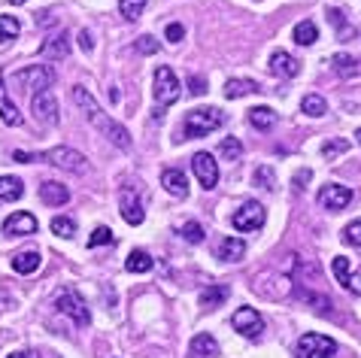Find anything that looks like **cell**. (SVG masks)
Returning a JSON list of instances; mask_svg holds the SVG:
<instances>
[{"mask_svg": "<svg viewBox=\"0 0 361 358\" xmlns=\"http://www.w3.org/2000/svg\"><path fill=\"white\" fill-rule=\"evenodd\" d=\"M73 101H76V106H79V109H82V116H85L88 122H92V125L97 128V131L104 134L106 140L113 143L116 149H125V152L131 149V134L125 131V125H118L116 118H109V116L104 113V109H100V104L94 101L92 94H88V88L76 85V88H73Z\"/></svg>", "mask_w": 361, "mask_h": 358, "instance_id": "obj_1", "label": "cell"}, {"mask_svg": "<svg viewBox=\"0 0 361 358\" xmlns=\"http://www.w3.org/2000/svg\"><path fill=\"white\" fill-rule=\"evenodd\" d=\"M13 158H16L18 164L39 161V158H43V161L61 167V171H67V173H85L88 171L85 155L76 152V149H70V146H55V149H49V152H22V149H16Z\"/></svg>", "mask_w": 361, "mask_h": 358, "instance_id": "obj_2", "label": "cell"}, {"mask_svg": "<svg viewBox=\"0 0 361 358\" xmlns=\"http://www.w3.org/2000/svg\"><path fill=\"white\" fill-rule=\"evenodd\" d=\"M152 94H155V118L161 122L164 118V109L167 106H173L176 101H179V79H176V73L170 70V67H158L155 70V79H152Z\"/></svg>", "mask_w": 361, "mask_h": 358, "instance_id": "obj_3", "label": "cell"}, {"mask_svg": "<svg viewBox=\"0 0 361 358\" xmlns=\"http://www.w3.org/2000/svg\"><path fill=\"white\" fill-rule=\"evenodd\" d=\"M225 125V113L216 106H197L185 116V125H183V140H192V137H207L213 134L216 128Z\"/></svg>", "mask_w": 361, "mask_h": 358, "instance_id": "obj_4", "label": "cell"}, {"mask_svg": "<svg viewBox=\"0 0 361 358\" xmlns=\"http://www.w3.org/2000/svg\"><path fill=\"white\" fill-rule=\"evenodd\" d=\"M13 82H18L25 94L31 92V97H34L39 92H49V85L55 82V70L49 64H31V67H25V70H16Z\"/></svg>", "mask_w": 361, "mask_h": 358, "instance_id": "obj_5", "label": "cell"}, {"mask_svg": "<svg viewBox=\"0 0 361 358\" xmlns=\"http://www.w3.org/2000/svg\"><path fill=\"white\" fill-rule=\"evenodd\" d=\"M55 307L64 316H70L79 328H85L88 322H92V313H88V307H85V297L79 295L76 288H61V292L55 295Z\"/></svg>", "mask_w": 361, "mask_h": 358, "instance_id": "obj_6", "label": "cell"}, {"mask_svg": "<svg viewBox=\"0 0 361 358\" xmlns=\"http://www.w3.org/2000/svg\"><path fill=\"white\" fill-rule=\"evenodd\" d=\"M337 352V343L325 334H300V340L295 346V358H331Z\"/></svg>", "mask_w": 361, "mask_h": 358, "instance_id": "obj_7", "label": "cell"}, {"mask_svg": "<svg viewBox=\"0 0 361 358\" xmlns=\"http://www.w3.org/2000/svg\"><path fill=\"white\" fill-rule=\"evenodd\" d=\"M264 218H267V213H264L262 204H258V201H246L234 216H231V225H234L237 231H258V228L264 225Z\"/></svg>", "mask_w": 361, "mask_h": 358, "instance_id": "obj_8", "label": "cell"}, {"mask_svg": "<svg viewBox=\"0 0 361 358\" xmlns=\"http://www.w3.org/2000/svg\"><path fill=\"white\" fill-rule=\"evenodd\" d=\"M231 325H234V331L249 337V340L262 337V331H264V319L258 316V310H252V307H240L234 313V319H231Z\"/></svg>", "mask_w": 361, "mask_h": 358, "instance_id": "obj_9", "label": "cell"}, {"mask_svg": "<svg viewBox=\"0 0 361 358\" xmlns=\"http://www.w3.org/2000/svg\"><path fill=\"white\" fill-rule=\"evenodd\" d=\"M192 171L197 176V183L207 188V192H213V188L219 185V164H216V158L209 155V152H197L192 158Z\"/></svg>", "mask_w": 361, "mask_h": 358, "instance_id": "obj_10", "label": "cell"}, {"mask_svg": "<svg viewBox=\"0 0 361 358\" xmlns=\"http://www.w3.org/2000/svg\"><path fill=\"white\" fill-rule=\"evenodd\" d=\"M319 204L325 206V210L331 213H337V210H346L349 204H353V188H346V185H322L319 188Z\"/></svg>", "mask_w": 361, "mask_h": 358, "instance_id": "obj_11", "label": "cell"}, {"mask_svg": "<svg viewBox=\"0 0 361 358\" xmlns=\"http://www.w3.org/2000/svg\"><path fill=\"white\" fill-rule=\"evenodd\" d=\"M31 113L39 125H55L58 122V101L52 92H39L31 97Z\"/></svg>", "mask_w": 361, "mask_h": 358, "instance_id": "obj_12", "label": "cell"}, {"mask_svg": "<svg viewBox=\"0 0 361 358\" xmlns=\"http://www.w3.org/2000/svg\"><path fill=\"white\" fill-rule=\"evenodd\" d=\"M122 218L128 225H143L146 218V210H143V201H140V195L134 192V188H125L122 192Z\"/></svg>", "mask_w": 361, "mask_h": 358, "instance_id": "obj_13", "label": "cell"}, {"mask_svg": "<svg viewBox=\"0 0 361 358\" xmlns=\"http://www.w3.org/2000/svg\"><path fill=\"white\" fill-rule=\"evenodd\" d=\"M270 70H274L276 76H283V79H295L300 73V61L292 58L288 52H283V49H276V52L270 55Z\"/></svg>", "mask_w": 361, "mask_h": 358, "instance_id": "obj_14", "label": "cell"}, {"mask_svg": "<svg viewBox=\"0 0 361 358\" xmlns=\"http://www.w3.org/2000/svg\"><path fill=\"white\" fill-rule=\"evenodd\" d=\"M34 231H37V218L31 213H13L4 222V234H9V237H25Z\"/></svg>", "mask_w": 361, "mask_h": 358, "instance_id": "obj_15", "label": "cell"}, {"mask_svg": "<svg viewBox=\"0 0 361 358\" xmlns=\"http://www.w3.org/2000/svg\"><path fill=\"white\" fill-rule=\"evenodd\" d=\"M161 185L176 197V201L188 197V179H185V173L179 171V167H167V171L161 173Z\"/></svg>", "mask_w": 361, "mask_h": 358, "instance_id": "obj_16", "label": "cell"}, {"mask_svg": "<svg viewBox=\"0 0 361 358\" xmlns=\"http://www.w3.org/2000/svg\"><path fill=\"white\" fill-rule=\"evenodd\" d=\"M70 43H73V39H70V31H61L55 39L49 37L46 43L39 46V55L52 58V61H61V58H67V55H70Z\"/></svg>", "mask_w": 361, "mask_h": 358, "instance_id": "obj_17", "label": "cell"}, {"mask_svg": "<svg viewBox=\"0 0 361 358\" xmlns=\"http://www.w3.org/2000/svg\"><path fill=\"white\" fill-rule=\"evenodd\" d=\"M331 67H334V73H337V76H343V79H355V76H361V58L346 55V52H340V55L331 58Z\"/></svg>", "mask_w": 361, "mask_h": 358, "instance_id": "obj_18", "label": "cell"}, {"mask_svg": "<svg viewBox=\"0 0 361 358\" xmlns=\"http://www.w3.org/2000/svg\"><path fill=\"white\" fill-rule=\"evenodd\" d=\"M39 201L49 206H64L70 201V188L61 183H43L39 185Z\"/></svg>", "mask_w": 361, "mask_h": 358, "instance_id": "obj_19", "label": "cell"}, {"mask_svg": "<svg viewBox=\"0 0 361 358\" xmlns=\"http://www.w3.org/2000/svg\"><path fill=\"white\" fill-rule=\"evenodd\" d=\"M228 295H231L228 285H207L204 292H200L197 304L204 307V310H216V307H222V304L228 301Z\"/></svg>", "mask_w": 361, "mask_h": 358, "instance_id": "obj_20", "label": "cell"}, {"mask_svg": "<svg viewBox=\"0 0 361 358\" xmlns=\"http://www.w3.org/2000/svg\"><path fill=\"white\" fill-rule=\"evenodd\" d=\"M188 352H192V358H216L219 355V340L213 334H197L192 346H188Z\"/></svg>", "mask_w": 361, "mask_h": 358, "instance_id": "obj_21", "label": "cell"}, {"mask_svg": "<svg viewBox=\"0 0 361 358\" xmlns=\"http://www.w3.org/2000/svg\"><path fill=\"white\" fill-rule=\"evenodd\" d=\"M39 264H43V258H39V252L34 249H27V252H16L13 255V271L16 273H37L39 271Z\"/></svg>", "mask_w": 361, "mask_h": 358, "instance_id": "obj_22", "label": "cell"}, {"mask_svg": "<svg viewBox=\"0 0 361 358\" xmlns=\"http://www.w3.org/2000/svg\"><path fill=\"white\" fill-rule=\"evenodd\" d=\"M216 255L222 258V261H240V258L246 255V243L240 240V237H225V240L219 243Z\"/></svg>", "mask_w": 361, "mask_h": 358, "instance_id": "obj_23", "label": "cell"}, {"mask_svg": "<svg viewBox=\"0 0 361 358\" xmlns=\"http://www.w3.org/2000/svg\"><path fill=\"white\" fill-rule=\"evenodd\" d=\"M276 122H279V116L270 106H252L249 109V125L258 128V131H270Z\"/></svg>", "mask_w": 361, "mask_h": 358, "instance_id": "obj_24", "label": "cell"}, {"mask_svg": "<svg viewBox=\"0 0 361 358\" xmlns=\"http://www.w3.org/2000/svg\"><path fill=\"white\" fill-rule=\"evenodd\" d=\"M0 118H4L6 125H22V113H18V106L9 101V94H6V85H4V79H0Z\"/></svg>", "mask_w": 361, "mask_h": 358, "instance_id": "obj_25", "label": "cell"}, {"mask_svg": "<svg viewBox=\"0 0 361 358\" xmlns=\"http://www.w3.org/2000/svg\"><path fill=\"white\" fill-rule=\"evenodd\" d=\"M25 195V183L18 176H0V201L13 204Z\"/></svg>", "mask_w": 361, "mask_h": 358, "instance_id": "obj_26", "label": "cell"}, {"mask_svg": "<svg viewBox=\"0 0 361 358\" xmlns=\"http://www.w3.org/2000/svg\"><path fill=\"white\" fill-rule=\"evenodd\" d=\"M252 92H262L258 88V82H252V79H228L225 85V97H231V101H237V97H246Z\"/></svg>", "mask_w": 361, "mask_h": 358, "instance_id": "obj_27", "label": "cell"}, {"mask_svg": "<svg viewBox=\"0 0 361 358\" xmlns=\"http://www.w3.org/2000/svg\"><path fill=\"white\" fill-rule=\"evenodd\" d=\"M152 258H149L143 249H134L131 255H128V261H125V271L128 273H149V271H152Z\"/></svg>", "mask_w": 361, "mask_h": 358, "instance_id": "obj_28", "label": "cell"}, {"mask_svg": "<svg viewBox=\"0 0 361 358\" xmlns=\"http://www.w3.org/2000/svg\"><path fill=\"white\" fill-rule=\"evenodd\" d=\"M316 39H319V27L310 22V18H307V22H298L295 25V43L298 46H313Z\"/></svg>", "mask_w": 361, "mask_h": 358, "instance_id": "obj_29", "label": "cell"}, {"mask_svg": "<svg viewBox=\"0 0 361 358\" xmlns=\"http://www.w3.org/2000/svg\"><path fill=\"white\" fill-rule=\"evenodd\" d=\"M300 109L313 118H322L328 113V104H325V97H319V94H307L304 101H300Z\"/></svg>", "mask_w": 361, "mask_h": 358, "instance_id": "obj_30", "label": "cell"}, {"mask_svg": "<svg viewBox=\"0 0 361 358\" xmlns=\"http://www.w3.org/2000/svg\"><path fill=\"white\" fill-rule=\"evenodd\" d=\"M146 4H149V0H118V13H122L128 22H137V18L143 16Z\"/></svg>", "mask_w": 361, "mask_h": 358, "instance_id": "obj_31", "label": "cell"}, {"mask_svg": "<svg viewBox=\"0 0 361 358\" xmlns=\"http://www.w3.org/2000/svg\"><path fill=\"white\" fill-rule=\"evenodd\" d=\"M219 155H222L225 161H237V158L243 155V143H240L237 137H225L222 146H219Z\"/></svg>", "mask_w": 361, "mask_h": 358, "instance_id": "obj_32", "label": "cell"}, {"mask_svg": "<svg viewBox=\"0 0 361 358\" xmlns=\"http://www.w3.org/2000/svg\"><path fill=\"white\" fill-rule=\"evenodd\" d=\"M343 152H349V140H343V137H337V140H328L322 146V158H328V161H334V158H340Z\"/></svg>", "mask_w": 361, "mask_h": 358, "instance_id": "obj_33", "label": "cell"}, {"mask_svg": "<svg viewBox=\"0 0 361 358\" xmlns=\"http://www.w3.org/2000/svg\"><path fill=\"white\" fill-rule=\"evenodd\" d=\"M252 183H255L258 188H264V192H274V188H276V176H274V171H270V167L264 164V167H258V171H255Z\"/></svg>", "mask_w": 361, "mask_h": 358, "instance_id": "obj_34", "label": "cell"}, {"mask_svg": "<svg viewBox=\"0 0 361 358\" xmlns=\"http://www.w3.org/2000/svg\"><path fill=\"white\" fill-rule=\"evenodd\" d=\"M18 31H22V27H18V22H16L13 16H0V43H6V39H16Z\"/></svg>", "mask_w": 361, "mask_h": 358, "instance_id": "obj_35", "label": "cell"}, {"mask_svg": "<svg viewBox=\"0 0 361 358\" xmlns=\"http://www.w3.org/2000/svg\"><path fill=\"white\" fill-rule=\"evenodd\" d=\"M52 234H58V237H73L76 234V225H73V218H67V216H58V218H52Z\"/></svg>", "mask_w": 361, "mask_h": 358, "instance_id": "obj_36", "label": "cell"}, {"mask_svg": "<svg viewBox=\"0 0 361 358\" xmlns=\"http://www.w3.org/2000/svg\"><path fill=\"white\" fill-rule=\"evenodd\" d=\"M179 234H183V240H188V243H204V228H200L197 222H185L183 228H179Z\"/></svg>", "mask_w": 361, "mask_h": 358, "instance_id": "obj_37", "label": "cell"}, {"mask_svg": "<svg viewBox=\"0 0 361 358\" xmlns=\"http://www.w3.org/2000/svg\"><path fill=\"white\" fill-rule=\"evenodd\" d=\"M113 240H116L113 231H109L106 225H100V228H94V231H92V237H88V246L94 249V246H109Z\"/></svg>", "mask_w": 361, "mask_h": 358, "instance_id": "obj_38", "label": "cell"}, {"mask_svg": "<svg viewBox=\"0 0 361 358\" xmlns=\"http://www.w3.org/2000/svg\"><path fill=\"white\" fill-rule=\"evenodd\" d=\"M328 22H334V27H337V34H340V39H346L349 34V25H346V16H343V9H328Z\"/></svg>", "mask_w": 361, "mask_h": 358, "instance_id": "obj_39", "label": "cell"}, {"mask_svg": "<svg viewBox=\"0 0 361 358\" xmlns=\"http://www.w3.org/2000/svg\"><path fill=\"white\" fill-rule=\"evenodd\" d=\"M158 49H161V46H158V39H155L152 34H146V37L137 39V52H140V55H155Z\"/></svg>", "mask_w": 361, "mask_h": 358, "instance_id": "obj_40", "label": "cell"}, {"mask_svg": "<svg viewBox=\"0 0 361 358\" xmlns=\"http://www.w3.org/2000/svg\"><path fill=\"white\" fill-rule=\"evenodd\" d=\"M343 240H346L349 246H361V222H349V225L343 228Z\"/></svg>", "mask_w": 361, "mask_h": 358, "instance_id": "obj_41", "label": "cell"}, {"mask_svg": "<svg viewBox=\"0 0 361 358\" xmlns=\"http://www.w3.org/2000/svg\"><path fill=\"white\" fill-rule=\"evenodd\" d=\"M188 92H192L195 97H197V94H207V79L197 76V73H192V76H188Z\"/></svg>", "mask_w": 361, "mask_h": 358, "instance_id": "obj_42", "label": "cell"}, {"mask_svg": "<svg viewBox=\"0 0 361 358\" xmlns=\"http://www.w3.org/2000/svg\"><path fill=\"white\" fill-rule=\"evenodd\" d=\"M164 34H167V39H170V43H179V39L185 37V27L179 25V22H170V25L164 27Z\"/></svg>", "mask_w": 361, "mask_h": 358, "instance_id": "obj_43", "label": "cell"}, {"mask_svg": "<svg viewBox=\"0 0 361 358\" xmlns=\"http://www.w3.org/2000/svg\"><path fill=\"white\" fill-rule=\"evenodd\" d=\"M79 46H82L85 52H92V49H94V37H92V31H79Z\"/></svg>", "mask_w": 361, "mask_h": 358, "instance_id": "obj_44", "label": "cell"}, {"mask_svg": "<svg viewBox=\"0 0 361 358\" xmlns=\"http://www.w3.org/2000/svg\"><path fill=\"white\" fill-rule=\"evenodd\" d=\"M346 292L361 295V273H353V276H349V283H346Z\"/></svg>", "mask_w": 361, "mask_h": 358, "instance_id": "obj_45", "label": "cell"}, {"mask_svg": "<svg viewBox=\"0 0 361 358\" xmlns=\"http://www.w3.org/2000/svg\"><path fill=\"white\" fill-rule=\"evenodd\" d=\"M310 176H313L310 171H300V173L295 176V188H298V192H300V188H304V183H310Z\"/></svg>", "mask_w": 361, "mask_h": 358, "instance_id": "obj_46", "label": "cell"}, {"mask_svg": "<svg viewBox=\"0 0 361 358\" xmlns=\"http://www.w3.org/2000/svg\"><path fill=\"white\" fill-rule=\"evenodd\" d=\"M6 358H34L31 352H13V355H6Z\"/></svg>", "mask_w": 361, "mask_h": 358, "instance_id": "obj_47", "label": "cell"}, {"mask_svg": "<svg viewBox=\"0 0 361 358\" xmlns=\"http://www.w3.org/2000/svg\"><path fill=\"white\" fill-rule=\"evenodd\" d=\"M9 4H13V6H18V4H27V0H9Z\"/></svg>", "mask_w": 361, "mask_h": 358, "instance_id": "obj_48", "label": "cell"}, {"mask_svg": "<svg viewBox=\"0 0 361 358\" xmlns=\"http://www.w3.org/2000/svg\"><path fill=\"white\" fill-rule=\"evenodd\" d=\"M355 140H358V143H361V128H358V131H355Z\"/></svg>", "mask_w": 361, "mask_h": 358, "instance_id": "obj_49", "label": "cell"}]
</instances>
